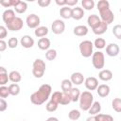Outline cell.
<instances>
[{"instance_id":"6da1fadb","label":"cell","mask_w":121,"mask_h":121,"mask_svg":"<svg viewBox=\"0 0 121 121\" xmlns=\"http://www.w3.org/2000/svg\"><path fill=\"white\" fill-rule=\"evenodd\" d=\"M51 92H52V88L49 84L41 85L40 88L30 95L31 103L37 106L43 104L51 96Z\"/></svg>"},{"instance_id":"7a4b0ae2","label":"cell","mask_w":121,"mask_h":121,"mask_svg":"<svg viewBox=\"0 0 121 121\" xmlns=\"http://www.w3.org/2000/svg\"><path fill=\"white\" fill-rule=\"evenodd\" d=\"M79 108L82 111H89L94 103V95L90 91H84L79 97Z\"/></svg>"},{"instance_id":"3957f363","label":"cell","mask_w":121,"mask_h":121,"mask_svg":"<svg viewBox=\"0 0 121 121\" xmlns=\"http://www.w3.org/2000/svg\"><path fill=\"white\" fill-rule=\"evenodd\" d=\"M45 67L46 66L44 60L42 59H36L32 64V75L37 78H43L45 72Z\"/></svg>"},{"instance_id":"277c9868","label":"cell","mask_w":121,"mask_h":121,"mask_svg":"<svg viewBox=\"0 0 121 121\" xmlns=\"http://www.w3.org/2000/svg\"><path fill=\"white\" fill-rule=\"evenodd\" d=\"M93 48H94V43L89 40L82 41L79 43V52L83 58H90L91 56H93L94 54Z\"/></svg>"},{"instance_id":"5b68a950","label":"cell","mask_w":121,"mask_h":121,"mask_svg":"<svg viewBox=\"0 0 121 121\" xmlns=\"http://www.w3.org/2000/svg\"><path fill=\"white\" fill-rule=\"evenodd\" d=\"M92 63H93V66L95 69L101 70L104 67V65H105V57H104V54L101 51L94 52V54L92 56Z\"/></svg>"},{"instance_id":"8992f818","label":"cell","mask_w":121,"mask_h":121,"mask_svg":"<svg viewBox=\"0 0 121 121\" xmlns=\"http://www.w3.org/2000/svg\"><path fill=\"white\" fill-rule=\"evenodd\" d=\"M99 15H100V19L102 22L106 23L107 25H110L113 22L114 20V14L113 12L111 10V9H105L102 10H99Z\"/></svg>"},{"instance_id":"52a82bcc","label":"cell","mask_w":121,"mask_h":121,"mask_svg":"<svg viewBox=\"0 0 121 121\" xmlns=\"http://www.w3.org/2000/svg\"><path fill=\"white\" fill-rule=\"evenodd\" d=\"M7 28L10 31H18L21 30L24 26V22L20 17H15L10 23L6 25Z\"/></svg>"},{"instance_id":"ba28073f","label":"cell","mask_w":121,"mask_h":121,"mask_svg":"<svg viewBox=\"0 0 121 121\" xmlns=\"http://www.w3.org/2000/svg\"><path fill=\"white\" fill-rule=\"evenodd\" d=\"M51 30L53 31L54 34H61L63 33V31L65 30V24L62 20L60 19H56L53 21L52 25H51Z\"/></svg>"},{"instance_id":"9c48e42d","label":"cell","mask_w":121,"mask_h":121,"mask_svg":"<svg viewBox=\"0 0 121 121\" xmlns=\"http://www.w3.org/2000/svg\"><path fill=\"white\" fill-rule=\"evenodd\" d=\"M26 26L29 28H35L36 29L37 27H39V25L41 23V19L37 14L31 13L26 17Z\"/></svg>"},{"instance_id":"30bf717a","label":"cell","mask_w":121,"mask_h":121,"mask_svg":"<svg viewBox=\"0 0 121 121\" xmlns=\"http://www.w3.org/2000/svg\"><path fill=\"white\" fill-rule=\"evenodd\" d=\"M84 85L87 90L94 91V90H96L98 87V80L95 77H88L84 80Z\"/></svg>"},{"instance_id":"8fae6325","label":"cell","mask_w":121,"mask_h":121,"mask_svg":"<svg viewBox=\"0 0 121 121\" xmlns=\"http://www.w3.org/2000/svg\"><path fill=\"white\" fill-rule=\"evenodd\" d=\"M119 52H120V48L117 43H112L106 46V54L110 57H115L119 54Z\"/></svg>"},{"instance_id":"7c38bea8","label":"cell","mask_w":121,"mask_h":121,"mask_svg":"<svg viewBox=\"0 0 121 121\" xmlns=\"http://www.w3.org/2000/svg\"><path fill=\"white\" fill-rule=\"evenodd\" d=\"M70 80L75 85H80V84L83 83V81L85 80V78H84V76H83L82 73H80V72H74L71 75Z\"/></svg>"},{"instance_id":"4fadbf2b","label":"cell","mask_w":121,"mask_h":121,"mask_svg":"<svg viewBox=\"0 0 121 121\" xmlns=\"http://www.w3.org/2000/svg\"><path fill=\"white\" fill-rule=\"evenodd\" d=\"M87 23H88V26L93 29V28L96 27V26L101 23V19H100V17H98V15H96V14H91V15L88 16Z\"/></svg>"},{"instance_id":"5bb4252c","label":"cell","mask_w":121,"mask_h":121,"mask_svg":"<svg viewBox=\"0 0 121 121\" xmlns=\"http://www.w3.org/2000/svg\"><path fill=\"white\" fill-rule=\"evenodd\" d=\"M15 17H16V16H15L14 10H13V9H6V10L3 12V14H2V19H3V21H4V23H5L6 25L9 24V23H10Z\"/></svg>"},{"instance_id":"9a60e30c","label":"cell","mask_w":121,"mask_h":121,"mask_svg":"<svg viewBox=\"0 0 121 121\" xmlns=\"http://www.w3.org/2000/svg\"><path fill=\"white\" fill-rule=\"evenodd\" d=\"M20 43L25 48H31L34 45V40L29 35H24L20 40Z\"/></svg>"},{"instance_id":"2e32d148","label":"cell","mask_w":121,"mask_h":121,"mask_svg":"<svg viewBox=\"0 0 121 121\" xmlns=\"http://www.w3.org/2000/svg\"><path fill=\"white\" fill-rule=\"evenodd\" d=\"M73 33L76 35V36H78V37H82V36H85L88 34V27L84 25H79V26H77L74 27L73 29Z\"/></svg>"},{"instance_id":"e0dca14e","label":"cell","mask_w":121,"mask_h":121,"mask_svg":"<svg viewBox=\"0 0 121 121\" xmlns=\"http://www.w3.org/2000/svg\"><path fill=\"white\" fill-rule=\"evenodd\" d=\"M110 86L107 85V84H100L98 85L97 89H96V92H97V95L100 96V97H106L109 95L110 94Z\"/></svg>"},{"instance_id":"ac0fdd59","label":"cell","mask_w":121,"mask_h":121,"mask_svg":"<svg viewBox=\"0 0 121 121\" xmlns=\"http://www.w3.org/2000/svg\"><path fill=\"white\" fill-rule=\"evenodd\" d=\"M112 72L109 69H102L99 74H98V78L99 79H101L102 81H109L112 78Z\"/></svg>"},{"instance_id":"d6986e66","label":"cell","mask_w":121,"mask_h":121,"mask_svg":"<svg viewBox=\"0 0 121 121\" xmlns=\"http://www.w3.org/2000/svg\"><path fill=\"white\" fill-rule=\"evenodd\" d=\"M84 16V9L80 7H76L72 9V18L75 20H80Z\"/></svg>"},{"instance_id":"ffe728a7","label":"cell","mask_w":121,"mask_h":121,"mask_svg":"<svg viewBox=\"0 0 121 121\" xmlns=\"http://www.w3.org/2000/svg\"><path fill=\"white\" fill-rule=\"evenodd\" d=\"M60 15L62 19H70L72 18V8L65 6L60 8Z\"/></svg>"},{"instance_id":"44dd1931","label":"cell","mask_w":121,"mask_h":121,"mask_svg":"<svg viewBox=\"0 0 121 121\" xmlns=\"http://www.w3.org/2000/svg\"><path fill=\"white\" fill-rule=\"evenodd\" d=\"M107 29H108V25H107L106 23H104V22L101 21V23H100L96 27L93 28L92 30H93V32H94L95 35H101V34L105 33V32L107 31Z\"/></svg>"},{"instance_id":"7402d4cb","label":"cell","mask_w":121,"mask_h":121,"mask_svg":"<svg viewBox=\"0 0 121 121\" xmlns=\"http://www.w3.org/2000/svg\"><path fill=\"white\" fill-rule=\"evenodd\" d=\"M38 47L41 50H48L50 47V40L48 38H41L38 41Z\"/></svg>"},{"instance_id":"603a6c76","label":"cell","mask_w":121,"mask_h":121,"mask_svg":"<svg viewBox=\"0 0 121 121\" xmlns=\"http://www.w3.org/2000/svg\"><path fill=\"white\" fill-rule=\"evenodd\" d=\"M69 95H70V97H71V100L72 102H77L79 100V97H80V91L78 88H76V87H73L70 91H69Z\"/></svg>"},{"instance_id":"cb8c5ba5","label":"cell","mask_w":121,"mask_h":121,"mask_svg":"<svg viewBox=\"0 0 121 121\" xmlns=\"http://www.w3.org/2000/svg\"><path fill=\"white\" fill-rule=\"evenodd\" d=\"M48 28L46 27V26H39V27H37L35 30H34V34H35V36L36 37H38V38H43V37H45L47 34H48Z\"/></svg>"},{"instance_id":"d4e9b609","label":"cell","mask_w":121,"mask_h":121,"mask_svg":"<svg viewBox=\"0 0 121 121\" xmlns=\"http://www.w3.org/2000/svg\"><path fill=\"white\" fill-rule=\"evenodd\" d=\"M100 111H101V104L98 101H95L88 112L91 115H96L100 112Z\"/></svg>"},{"instance_id":"484cf974","label":"cell","mask_w":121,"mask_h":121,"mask_svg":"<svg viewBox=\"0 0 121 121\" xmlns=\"http://www.w3.org/2000/svg\"><path fill=\"white\" fill-rule=\"evenodd\" d=\"M27 9V3L25 1H19V3L14 7V10L17 13H25Z\"/></svg>"},{"instance_id":"4316f807","label":"cell","mask_w":121,"mask_h":121,"mask_svg":"<svg viewBox=\"0 0 121 121\" xmlns=\"http://www.w3.org/2000/svg\"><path fill=\"white\" fill-rule=\"evenodd\" d=\"M9 80L13 83H18L22 79V76L18 71H11L9 74Z\"/></svg>"},{"instance_id":"83f0119b","label":"cell","mask_w":121,"mask_h":121,"mask_svg":"<svg viewBox=\"0 0 121 121\" xmlns=\"http://www.w3.org/2000/svg\"><path fill=\"white\" fill-rule=\"evenodd\" d=\"M60 87H61V90L62 92H66V93H69V91L73 88V83L70 79L68 78H65L61 81L60 83Z\"/></svg>"},{"instance_id":"f1b7e54d","label":"cell","mask_w":121,"mask_h":121,"mask_svg":"<svg viewBox=\"0 0 121 121\" xmlns=\"http://www.w3.org/2000/svg\"><path fill=\"white\" fill-rule=\"evenodd\" d=\"M82 9L85 10H91L95 7V1L94 0H82L81 1Z\"/></svg>"},{"instance_id":"f546056e","label":"cell","mask_w":121,"mask_h":121,"mask_svg":"<svg viewBox=\"0 0 121 121\" xmlns=\"http://www.w3.org/2000/svg\"><path fill=\"white\" fill-rule=\"evenodd\" d=\"M9 91L11 95H18L20 94V86L17 83H11L9 86Z\"/></svg>"},{"instance_id":"4dcf8cb0","label":"cell","mask_w":121,"mask_h":121,"mask_svg":"<svg viewBox=\"0 0 121 121\" xmlns=\"http://www.w3.org/2000/svg\"><path fill=\"white\" fill-rule=\"evenodd\" d=\"M112 107L116 112H121V98L115 97L112 101Z\"/></svg>"},{"instance_id":"1f68e13d","label":"cell","mask_w":121,"mask_h":121,"mask_svg":"<svg viewBox=\"0 0 121 121\" xmlns=\"http://www.w3.org/2000/svg\"><path fill=\"white\" fill-rule=\"evenodd\" d=\"M20 0H2L0 2V5L5 7V8H9V7H15Z\"/></svg>"},{"instance_id":"d6a6232c","label":"cell","mask_w":121,"mask_h":121,"mask_svg":"<svg viewBox=\"0 0 121 121\" xmlns=\"http://www.w3.org/2000/svg\"><path fill=\"white\" fill-rule=\"evenodd\" d=\"M58 107H59V104L56 103V102H54V101H52L51 99H50V100L46 103V105H45L46 111H47V112H55V111L58 109Z\"/></svg>"},{"instance_id":"836d02e7","label":"cell","mask_w":121,"mask_h":121,"mask_svg":"<svg viewBox=\"0 0 121 121\" xmlns=\"http://www.w3.org/2000/svg\"><path fill=\"white\" fill-rule=\"evenodd\" d=\"M68 117H69L70 120L76 121V120L79 119V117H80V112L78 110H76V109L71 110L69 112V113H68Z\"/></svg>"},{"instance_id":"e575fe53","label":"cell","mask_w":121,"mask_h":121,"mask_svg":"<svg viewBox=\"0 0 121 121\" xmlns=\"http://www.w3.org/2000/svg\"><path fill=\"white\" fill-rule=\"evenodd\" d=\"M94 46H95L97 49H102L106 46V41L103 38H96L94 42Z\"/></svg>"},{"instance_id":"d590c367","label":"cell","mask_w":121,"mask_h":121,"mask_svg":"<svg viewBox=\"0 0 121 121\" xmlns=\"http://www.w3.org/2000/svg\"><path fill=\"white\" fill-rule=\"evenodd\" d=\"M61 96H62V93H61V92H59V91H56V92H54V93L51 95L50 99H51L52 101H54V102L60 104V100H61Z\"/></svg>"},{"instance_id":"8d00e7d4","label":"cell","mask_w":121,"mask_h":121,"mask_svg":"<svg viewBox=\"0 0 121 121\" xmlns=\"http://www.w3.org/2000/svg\"><path fill=\"white\" fill-rule=\"evenodd\" d=\"M57 50L56 49H48L45 53V58L48 60H53L57 58Z\"/></svg>"},{"instance_id":"74e56055","label":"cell","mask_w":121,"mask_h":121,"mask_svg":"<svg viewBox=\"0 0 121 121\" xmlns=\"http://www.w3.org/2000/svg\"><path fill=\"white\" fill-rule=\"evenodd\" d=\"M70 102H72L71 100V97H70V95L69 93H66V92H62V96H61V100H60V105H68Z\"/></svg>"},{"instance_id":"f35d334b","label":"cell","mask_w":121,"mask_h":121,"mask_svg":"<svg viewBox=\"0 0 121 121\" xmlns=\"http://www.w3.org/2000/svg\"><path fill=\"white\" fill-rule=\"evenodd\" d=\"M96 7H97V9L99 11V10H102V9H109L110 8V3L107 0H99L97 2Z\"/></svg>"},{"instance_id":"ab89813d","label":"cell","mask_w":121,"mask_h":121,"mask_svg":"<svg viewBox=\"0 0 121 121\" xmlns=\"http://www.w3.org/2000/svg\"><path fill=\"white\" fill-rule=\"evenodd\" d=\"M112 34L116 39L121 40V25H115L112 27Z\"/></svg>"},{"instance_id":"60d3db41","label":"cell","mask_w":121,"mask_h":121,"mask_svg":"<svg viewBox=\"0 0 121 121\" xmlns=\"http://www.w3.org/2000/svg\"><path fill=\"white\" fill-rule=\"evenodd\" d=\"M96 117H97L98 121H113V117L110 114L98 113V114H96Z\"/></svg>"},{"instance_id":"b9f144b4","label":"cell","mask_w":121,"mask_h":121,"mask_svg":"<svg viewBox=\"0 0 121 121\" xmlns=\"http://www.w3.org/2000/svg\"><path fill=\"white\" fill-rule=\"evenodd\" d=\"M18 43H19V41H18V39L15 38V37H11V38H9V41H8V46H9V48H11V49L16 48L17 45H18Z\"/></svg>"},{"instance_id":"7bdbcfd3","label":"cell","mask_w":121,"mask_h":121,"mask_svg":"<svg viewBox=\"0 0 121 121\" xmlns=\"http://www.w3.org/2000/svg\"><path fill=\"white\" fill-rule=\"evenodd\" d=\"M9 87L6 86H1L0 87V97L1 98H6L9 95Z\"/></svg>"},{"instance_id":"ee69618b","label":"cell","mask_w":121,"mask_h":121,"mask_svg":"<svg viewBox=\"0 0 121 121\" xmlns=\"http://www.w3.org/2000/svg\"><path fill=\"white\" fill-rule=\"evenodd\" d=\"M9 80V78L8 76V72L7 73H0V84H1V86H5V84H7Z\"/></svg>"},{"instance_id":"f6af8a7d","label":"cell","mask_w":121,"mask_h":121,"mask_svg":"<svg viewBox=\"0 0 121 121\" xmlns=\"http://www.w3.org/2000/svg\"><path fill=\"white\" fill-rule=\"evenodd\" d=\"M7 27L4 26H0V39L3 40L4 38H6V36L8 35V31H7Z\"/></svg>"},{"instance_id":"bcb514c9","label":"cell","mask_w":121,"mask_h":121,"mask_svg":"<svg viewBox=\"0 0 121 121\" xmlns=\"http://www.w3.org/2000/svg\"><path fill=\"white\" fill-rule=\"evenodd\" d=\"M8 108V103L4 98L0 99V112H5Z\"/></svg>"},{"instance_id":"7dc6e473","label":"cell","mask_w":121,"mask_h":121,"mask_svg":"<svg viewBox=\"0 0 121 121\" xmlns=\"http://www.w3.org/2000/svg\"><path fill=\"white\" fill-rule=\"evenodd\" d=\"M50 3H51L50 0H39V1H38V5H39L40 7H42V8H45V7L49 6Z\"/></svg>"},{"instance_id":"c3c4849f","label":"cell","mask_w":121,"mask_h":121,"mask_svg":"<svg viewBox=\"0 0 121 121\" xmlns=\"http://www.w3.org/2000/svg\"><path fill=\"white\" fill-rule=\"evenodd\" d=\"M8 47V43H6L4 40H0V51L3 52Z\"/></svg>"},{"instance_id":"681fc988","label":"cell","mask_w":121,"mask_h":121,"mask_svg":"<svg viewBox=\"0 0 121 121\" xmlns=\"http://www.w3.org/2000/svg\"><path fill=\"white\" fill-rule=\"evenodd\" d=\"M55 2H56V4L58 6H60L61 8L67 6V0H56Z\"/></svg>"},{"instance_id":"f907efd6","label":"cell","mask_w":121,"mask_h":121,"mask_svg":"<svg viewBox=\"0 0 121 121\" xmlns=\"http://www.w3.org/2000/svg\"><path fill=\"white\" fill-rule=\"evenodd\" d=\"M78 4V0H67V6L68 7H73Z\"/></svg>"},{"instance_id":"816d5d0a","label":"cell","mask_w":121,"mask_h":121,"mask_svg":"<svg viewBox=\"0 0 121 121\" xmlns=\"http://www.w3.org/2000/svg\"><path fill=\"white\" fill-rule=\"evenodd\" d=\"M86 121H98V119H97L96 115H90V116L86 119Z\"/></svg>"},{"instance_id":"f5cc1de1","label":"cell","mask_w":121,"mask_h":121,"mask_svg":"<svg viewBox=\"0 0 121 121\" xmlns=\"http://www.w3.org/2000/svg\"><path fill=\"white\" fill-rule=\"evenodd\" d=\"M45 121H59V119L57 117H54V116H51V117H48Z\"/></svg>"},{"instance_id":"db71d44e","label":"cell","mask_w":121,"mask_h":121,"mask_svg":"<svg viewBox=\"0 0 121 121\" xmlns=\"http://www.w3.org/2000/svg\"><path fill=\"white\" fill-rule=\"evenodd\" d=\"M0 73H7L6 68H5V67H3V66H1V67H0Z\"/></svg>"},{"instance_id":"11a10c76","label":"cell","mask_w":121,"mask_h":121,"mask_svg":"<svg viewBox=\"0 0 121 121\" xmlns=\"http://www.w3.org/2000/svg\"><path fill=\"white\" fill-rule=\"evenodd\" d=\"M120 12H121V8H120Z\"/></svg>"}]
</instances>
